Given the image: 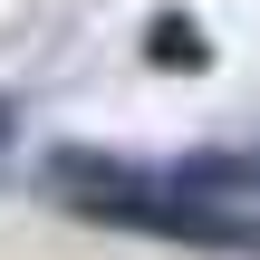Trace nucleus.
Returning <instances> with one entry per match:
<instances>
[{"label": "nucleus", "mask_w": 260, "mask_h": 260, "mask_svg": "<svg viewBox=\"0 0 260 260\" xmlns=\"http://www.w3.org/2000/svg\"><path fill=\"white\" fill-rule=\"evenodd\" d=\"M48 183L125 232H164V241H260V145H203L183 164H125L96 145H58Z\"/></svg>", "instance_id": "obj_1"}, {"label": "nucleus", "mask_w": 260, "mask_h": 260, "mask_svg": "<svg viewBox=\"0 0 260 260\" xmlns=\"http://www.w3.org/2000/svg\"><path fill=\"white\" fill-rule=\"evenodd\" d=\"M0 154H10V106H0Z\"/></svg>", "instance_id": "obj_2"}]
</instances>
